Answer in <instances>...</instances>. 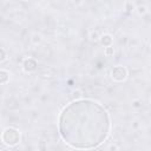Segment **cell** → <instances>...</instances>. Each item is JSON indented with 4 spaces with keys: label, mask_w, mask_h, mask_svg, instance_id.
<instances>
[{
    "label": "cell",
    "mask_w": 151,
    "mask_h": 151,
    "mask_svg": "<svg viewBox=\"0 0 151 151\" xmlns=\"http://www.w3.org/2000/svg\"><path fill=\"white\" fill-rule=\"evenodd\" d=\"M110 130L109 112L91 99H78L70 103L59 117L60 137L74 149L99 146L109 137Z\"/></svg>",
    "instance_id": "1"
},
{
    "label": "cell",
    "mask_w": 151,
    "mask_h": 151,
    "mask_svg": "<svg viewBox=\"0 0 151 151\" xmlns=\"http://www.w3.org/2000/svg\"><path fill=\"white\" fill-rule=\"evenodd\" d=\"M1 140L7 146H17L20 143V132L14 127H6L1 133Z\"/></svg>",
    "instance_id": "2"
},
{
    "label": "cell",
    "mask_w": 151,
    "mask_h": 151,
    "mask_svg": "<svg viewBox=\"0 0 151 151\" xmlns=\"http://www.w3.org/2000/svg\"><path fill=\"white\" fill-rule=\"evenodd\" d=\"M111 78L118 83L124 81L127 78V70L122 65H117L111 70Z\"/></svg>",
    "instance_id": "3"
},
{
    "label": "cell",
    "mask_w": 151,
    "mask_h": 151,
    "mask_svg": "<svg viewBox=\"0 0 151 151\" xmlns=\"http://www.w3.org/2000/svg\"><path fill=\"white\" fill-rule=\"evenodd\" d=\"M37 67H38V63L33 58H26L22 61V68L26 72H33L37 70Z\"/></svg>",
    "instance_id": "4"
},
{
    "label": "cell",
    "mask_w": 151,
    "mask_h": 151,
    "mask_svg": "<svg viewBox=\"0 0 151 151\" xmlns=\"http://www.w3.org/2000/svg\"><path fill=\"white\" fill-rule=\"evenodd\" d=\"M100 44L104 46V47H110L113 45V37L111 34H103L100 38Z\"/></svg>",
    "instance_id": "5"
},
{
    "label": "cell",
    "mask_w": 151,
    "mask_h": 151,
    "mask_svg": "<svg viewBox=\"0 0 151 151\" xmlns=\"http://www.w3.org/2000/svg\"><path fill=\"white\" fill-rule=\"evenodd\" d=\"M9 80V72L7 70H0V85L7 84Z\"/></svg>",
    "instance_id": "6"
},
{
    "label": "cell",
    "mask_w": 151,
    "mask_h": 151,
    "mask_svg": "<svg viewBox=\"0 0 151 151\" xmlns=\"http://www.w3.org/2000/svg\"><path fill=\"white\" fill-rule=\"evenodd\" d=\"M137 12L139 15H144L147 12V7L144 5H139V6H137Z\"/></svg>",
    "instance_id": "7"
},
{
    "label": "cell",
    "mask_w": 151,
    "mask_h": 151,
    "mask_svg": "<svg viewBox=\"0 0 151 151\" xmlns=\"http://www.w3.org/2000/svg\"><path fill=\"white\" fill-rule=\"evenodd\" d=\"M99 34H98V32H96V31H92V32H90V39L92 40V41H98L99 40Z\"/></svg>",
    "instance_id": "8"
},
{
    "label": "cell",
    "mask_w": 151,
    "mask_h": 151,
    "mask_svg": "<svg viewBox=\"0 0 151 151\" xmlns=\"http://www.w3.org/2000/svg\"><path fill=\"white\" fill-rule=\"evenodd\" d=\"M113 54H114V48H113V46L105 47V55H106V57H112Z\"/></svg>",
    "instance_id": "9"
},
{
    "label": "cell",
    "mask_w": 151,
    "mask_h": 151,
    "mask_svg": "<svg viewBox=\"0 0 151 151\" xmlns=\"http://www.w3.org/2000/svg\"><path fill=\"white\" fill-rule=\"evenodd\" d=\"M131 105H132L133 109H140L143 104H142V100L140 99H134V100H132Z\"/></svg>",
    "instance_id": "10"
},
{
    "label": "cell",
    "mask_w": 151,
    "mask_h": 151,
    "mask_svg": "<svg viewBox=\"0 0 151 151\" xmlns=\"http://www.w3.org/2000/svg\"><path fill=\"white\" fill-rule=\"evenodd\" d=\"M6 58H7V52H6V50L2 48V47H0V63L5 61Z\"/></svg>",
    "instance_id": "11"
},
{
    "label": "cell",
    "mask_w": 151,
    "mask_h": 151,
    "mask_svg": "<svg viewBox=\"0 0 151 151\" xmlns=\"http://www.w3.org/2000/svg\"><path fill=\"white\" fill-rule=\"evenodd\" d=\"M72 94H73V98H74L76 100H78V99H80V98H81V94H83V92H81L80 90H74Z\"/></svg>",
    "instance_id": "12"
},
{
    "label": "cell",
    "mask_w": 151,
    "mask_h": 151,
    "mask_svg": "<svg viewBox=\"0 0 151 151\" xmlns=\"http://www.w3.org/2000/svg\"><path fill=\"white\" fill-rule=\"evenodd\" d=\"M32 41H33V44H40L41 42V37L39 35V34H34L33 35V38H32Z\"/></svg>",
    "instance_id": "13"
},
{
    "label": "cell",
    "mask_w": 151,
    "mask_h": 151,
    "mask_svg": "<svg viewBox=\"0 0 151 151\" xmlns=\"http://www.w3.org/2000/svg\"><path fill=\"white\" fill-rule=\"evenodd\" d=\"M125 6H126V9H127V11L133 9V4H132V2H126Z\"/></svg>",
    "instance_id": "14"
},
{
    "label": "cell",
    "mask_w": 151,
    "mask_h": 151,
    "mask_svg": "<svg viewBox=\"0 0 151 151\" xmlns=\"http://www.w3.org/2000/svg\"><path fill=\"white\" fill-rule=\"evenodd\" d=\"M110 151H118V147H117V145H116V144H112V145H110Z\"/></svg>",
    "instance_id": "15"
},
{
    "label": "cell",
    "mask_w": 151,
    "mask_h": 151,
    "mask_svg": "<svg viewBox=\"0 0 151 151\" xmlns=\"http://www.w3.org/2000/svg\"><path fill=\"white\" fill-rule=\"evenodd\" d=\"M34 151H41V150H40V149H37V150H34Z\"/></svg>",
    "instance_id": "16"
}]
</instances>
